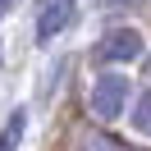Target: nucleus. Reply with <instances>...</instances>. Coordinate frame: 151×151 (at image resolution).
<instances>
[{"label": "nucleus", "instance_id": "obj_7", "mask_svg": "<svg viewBox=\"0 0 151 151\" xmlns=\"http://www.w3.org/2000/svg\"><path fill=\"white\" fill-rule=\"evenodd\" d=\"M9 5H14V0H0V19H5V14H9Z\"/></svg>", "mask_w": 151, "mask_h": 151}, {"label": "nucleus", "instance_id": "obj_5", "mask_svg": "<svg viewBox=\"0 0 151 151\" xmlns=\"http://www.w3.org/2000/svg\"><path fill=\"white\" fill-rule=\"evenodd\" d=\"M23 128H28V110H14L9 119H5V128H0V151H19V142H23Z\"/></svg>", "mask_w": 151, "mask_h": 151}, {"label": "nucleus", "instance_id": "obj_1", "mask_svg": "<svg viewBox=\"0 0 151 151\" xmlns=\"http://www.w3.org/2000/svg\"><path fill=\"white\" fill-rule=\"evenodd\" d=\"M128 92H133V83H128L124 73H114V69L96 73L92 87H87V110H92V119L114 124L124 110H128Z\"/></svg>", "mask_w": 151, "mask_h": 151}, {"label": "nucleus", "instance_id": "obj_6", "mask_svg": "<svg viewBox=\"0 0 151 151\" xmlns=\"http://www.w3.org/2000/svg\"><path fill=\"white\" fill-rule=\"evenodd\" d=\"M133 133L137 137H151V87L133 101Z\"/></svg>", "mask_w": 151, "mask_h": 151}, {"label": "nucleus", "instance_id": "obj_4", "mask_svg": "<svg viewBox=\"0 0 151 151\" xmlns=\"http://www.w3.org/2000/svg\"><path fill=\"white\" fill-rule=\"evenodd\" d=\"M78 151H137V147H128V142L110 137V133H101V128H87L83 137H78Z\"/></svg>", "mask_w": 151, "mask_h": 151}, {"label": "nucleus", "instance_id": "obj_2", "mask_svg": "<svg viewBox=\"0 0 151 151\" xmlns=\"http://www.w3.org/2000/svg\"><path fill=\"white\" fill-rule=\"evenodd\" d=\"M142 55H147V41H142V32L128 28V23L105 28L101 37H96V46H92L96 64H133V60H142Z\"/></svg>", "mask_w": 151, "mask_h": 151}, {"label": "nucleus", "instance_id": "obj_3", "mask_svg": "<svg viewBox=\"0 0 151 151\" xmlns=\"http://www.w3.org/2000/svg\"><path fill=\"white\" fill-rule=\"evenodd\" d=\"M78 19V0H37V46H50Z\"/></svg>", "mask_w": 151, "mask_h": 151}]
</instances>
